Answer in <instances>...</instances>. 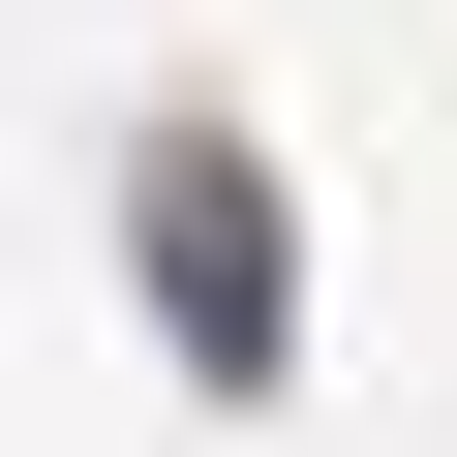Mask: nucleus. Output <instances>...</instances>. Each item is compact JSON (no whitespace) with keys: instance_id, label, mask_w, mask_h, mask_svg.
<instances>
[{"instance_id":"obj_1","label":"nucleus","mask_w":457,"mask_h":457,"mask_svg":"<svg viewBox=\"0 0 457 457\" xmlns=\"http://www.w3.org/2000/svg\"><path fill=\"white\" fill-rule=\"evenodd\" d=\"M153 305H183L213 366H275V213H245V153H153Z\"/></svg>"}]
</instances>
